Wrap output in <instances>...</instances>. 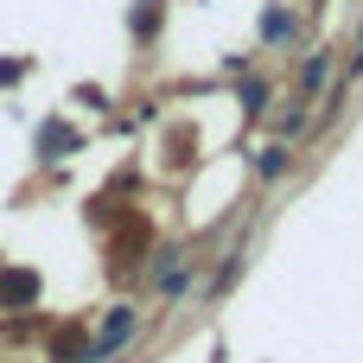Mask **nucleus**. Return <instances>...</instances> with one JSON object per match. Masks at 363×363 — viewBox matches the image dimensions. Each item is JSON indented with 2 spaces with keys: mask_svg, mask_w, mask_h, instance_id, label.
I'll return each mask as SVG.
<instances>
[{
  "mask_svg": "<svg viewBox=\"0 0 363 363\" xmlns=\"http://www.w3.org/2000/svg\"><path fill=\"white\" fill-rule=\"evenodd\" d=\"M128 332H134V306H115V313H108V325H102V338L89 345V363H102L115 345H128Z\"/></svg>",
  "mask_w": 363,
  "mask_h": 363,
  "instance_id": "f257e3e1",
  "label": "nucleus"
}]
</instances>
